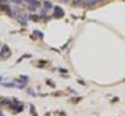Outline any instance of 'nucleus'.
<instances>
[{
  "instance_id": "1",
  "label": "nucleus",
  "mask_w": 125,
  "mask_h": 116,
  "mask_svg": "<svg viewBox=\"0 0 125 116\" xmlns=\"http://www.w3.org/2000/svg\"><path fill=\"white\" fill-rule=\"evenodd\" d=\"M9 57H10V48L6 44H4L1 48V50H0V58L5 60Z\"/></svg>"
},
{
  "instance_id": "2",
  "label": "nucleus",
  "mask_w": 125,
  "mask_h": 116,
  "mask_svg": "<svg viewBox=\"0 0 125 116\" xmlns=\"http://www.w3.org/2000/svg\"><path fill=\"white\" fill-rule=\"evenodd\" d=\"M54 17H57V18H60L62 16H64V11L59 7V6H55L54 8Z\"/></svg>"
},
{
  "instance_id": "3",
  "label": "nucleus",
  "mask_w": 125,
  "mask_h": 116,
  "mask_svg": "<svg viewBox=\"0 0 125 116\" xmlns=\"http://www.w3.org/2000/svg\"><path fill=\"white\" fill-rule=\"evenodd\" d=\"M26 2H27L29 5H31V6H33V7H39V6L41 5V3H40V1H38V0H25Z\"/></svg>"
},
{
  "instance_id": "4",
  "label": "nucleus",
  "mask_w": 125,
  "mask_h": 116,
  "mask_svg": "<svg viewBox=\"0 0 125 116\" xmlns=\"http://www.w3.org/2000/svg\"><path fill=\"white\" fill-rule=\"evenodd\" d=\"M44 6H45V8L46 9H48V10H50V9H51L52 8V4H51V2L50 1H44Z\"/></svg>"
},
{
  "instance_id": "5",
  "label": "nucleus",
  "mask_w": 125,
  "mask_h": 116,
  "mask_svg": "<svg viewBox=\"0 0 125 116\" xmlns=\"http://www.w3.org/2000/svg\"><path fill=\"white\" fill-rule=\"evenodd\" d=\"M1 8L3 9V10H5V11H7L8 13H10V7L8 5H5V4H3L2 6H1Z\"/></svg>"
},
{
  "instance_id": "6",
  "label": "nucleus",
  "mask_w": 125,
  "mask_h": 116,
  "mask_svg": "<svg viewBox=\"0 0 125 116\" xmlns=\"http://www.w3.org/2000/svg\"><path fill=\"white\" fill-rule=\"evenodd\" d=\"M98 2V0H89V2H88V4L90 5V6H94V5H96Z\"/></svg>"
},
{
  "instance_id": "7",
  "label": "nucleus",
  "mask_w": 125,
  "mask_h": 116,
  "mask_svg": "<svg viewBox=\"0 0 125 116\" xmlns=\"http://www.w3.org/2000/svg\"><path fill=\"white\" fill-rule=\"evenodd\" d=\"M10 104L9 100H5V99H3V100H2V101H1V104H2V105H5V104Z\"/></svg>"
},
{
  "instance_id": "8",
  "label": "nucleus",
  "mask_w": 125,
  "mask_h": 116,
  "mask_svg": "<svg viewBox=\"0 0 125 116\" xmlns=\"http://www.w3.org/2000/svg\"><path fill=\"white\" fill-rule=\"evenodd\" d=\"M14 3H16L17 5H18V4H21L22 3V0H12Z\"/></svg>"
},
{
  "instance_id": "9",
  "label": "nucleus",
  "mask_w": 125,
  "mask_h": 116,
  "mask_svg": "<svg viewBox=\"0 0 125 116\" xmlns=\"http://www.w3.org/2000/svg\"><path fill=\"white\" fill-rule=\"evenodd\" d=\"M30 18L32 19V20H34L35 22H37V21H38V19H39V18H38V16H36V15H33V16H31Z\"/></svg>"
},
{
  "instance_id": "10",
  "label": "nucleus",
  "mask_w": 125,
  "mask_h": 116,
  "mask_svg": "<svg viewBox=\"0 0 125 116\" xmlns=\"http://www.w3.org/2000/svg\"><path fill=\"white\" fill-rule=\"evenodd\" d=\"M82 1V0H74V3L75 4H80Z\"/></svg>"
},
{
  "instance_id": "11",
  "label": "nucleus",
  "mask_w": 125,
  "mask_h": 116,
  "mask_svg": "<svg viewBox=\"0 0 125 116\" xmlns=\"http://www.w3.org/2000/svg\"><path fill=\"white\" fill-rule=\"evenodd\" d=\"M60 1H61V2H67L68 0H60Z\"/></svg>"
}]
</instances>
